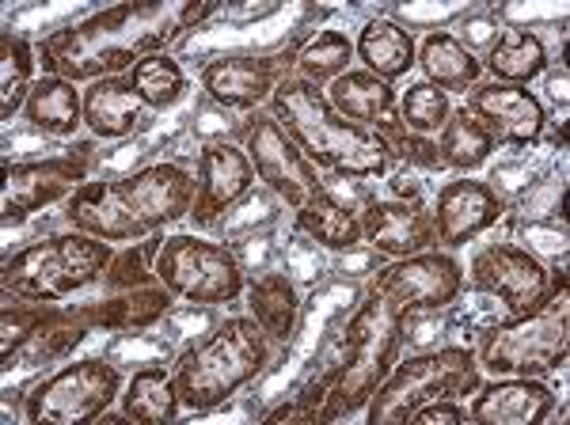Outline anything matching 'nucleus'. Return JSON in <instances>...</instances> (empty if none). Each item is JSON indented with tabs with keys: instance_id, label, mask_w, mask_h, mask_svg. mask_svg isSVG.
<instances>
[{
	"instance_id": "34",
	"label": "nucleus",
	"mask_w": 570,
	"mask_h": 425,
	"mask_svg": "<svg viewBox=\"0 0 570 425\" xmlns=\"http://www.w3.org/2000/svg\"><path fill=\"white\" fill-rule=\"evenodd\" d=\"M130 80L134 91L141 96V103L156 110V115L176 107L187 96V72H183V65L171 53H149V58H141L130 69Z\"/></svg>"
},
{
	"instance_id": "3",
	"label": "nucleus",
	"mask_w": 570,
	"mask_h": 425,
	"mask_svg": "<svg viewBox=\"0 0 570 425\" xmlns=\"http://www.w3.org/2000/svg\"><path fill=\"white\" fill-rule=\"evenodd\" d=\"M266 110L274 122L285 129L293 145L305 152V160L316 171L343 175V179H389L395 156L376 129L346 122L335 107L327 103V91L308 85L301 77H285L278 91L271 96Z\"/></svg>"
},
{
	"instance_id": "31",
	"label": "nucleus",
	"mask_w": 570,
	"mask_h": 425,
	"mask_svg": "<svg viewBox=\"0 0 570 425\" xmlns=\"http://www.w3.org/2000/svg\"><path fill=\"white\" fill-rule=\"evenodd\" d=\"M35 69H39V53L27 34L4 27L0 31V118L12 122L16 115H23L27 96L35 88Z\"/></svg>"
},
{
	"instance_id": "11",
	"label": "nucleus",
	"mask_w": 570,
	"mask_h": 425,
	"mask_svg": "<svg viewBox=\"0 0 570 425\" xmlns=\"http://www.w3.org/2000/svg\"><path fill=\"white\" fill-rule=\"evenodd\" d=\"M464 263L453 251H419L407 258L376 266L370 289L384 308H392L403 319H419L426 312H441L461 300L464 293Z\"/></svg>"
},
{
	"instance_id": "21",
	"label": "nucleus",
	"mask_w": 570,
	"mask_h": 425,
	"mask_svg": "<svg viewBox=\"0 0 570 425\" xmlns=\"http://www.w3.org/2000/svg\"><path fill=\"white\" fill-rule=\"evenodd\" d=\"M156 126V110L141 103L130 72L91 80L85 88V129L96 141H126Z\"/></svg>"
},
{
	"instance_id": "40",
	"label": "nucleus",
	"mask_w": 570,
	"mask_h": 425,
	"mask_svg": "<svg viewBox=\"0 0 570 425\" xmlns=\"http://www.w3.org/2000/svg\"><path fill=\"white\" fill-rule=\"evenodd\" d=\"M407 422L411 425H461V422H468V403L464 399H434V403L419 406Z\"/></svg>"
},
{
	"instance_id": "7",
	"label": "nucleus",
	"mask_w": 570,
	"mask_h": 425,
	"mask_svg": "<svg viewBox=\"0 0 570 425\" xmlns=\"http://www.w3.org/2000/svg\"><path fill=\"white\" fill-rule=\"evenodd\" d=\"M570 354V297L567 266L548 281V297L529 316L487 327L475 346V362L491 376H548L567 365Z\"/></svg>"
},
{
	"instance_id": "38",
	"label": "nucleus",
	"mask_w": 570,
	"mask_h": 425,
	"mask_svg": "<svg viewBox=\"0 0 570 425\" xmlns=\"http://www.w3.org/2000/svg\"><path fill=\"white\" fill-rule=\"evenodd\" d=\"M384 141H389L395 164H407V168H419V171H445L434 137L411 134V129L400 122V126H392L389 134H384Z\"/></svg>"
},
{
	"instance_id": "26",
	"label": "nucleus",
	"mask_w": 570,
	"mask_h": 425,
	"mask_svg": "<svg viewBox=\"0 0 570 425\" xmlns=\"http://www.w3.org/2000/svg\"><path fill=\"white\" fill-rule=\"evenodd\" d=\"M244 300H247V316L259 323L278 346H285V342L297 335L301 293L285 270H263V274L247 277Z\"/></svg>"
},
{
	"instance_id": "33",
	"label": "nucleus",
	"mask_w": 570,
	"mask_h": 425,
	"mask_svg": "<svg viewBox=\"0 0 570 425\" xmlns=\"http://www.w3.org/2000/svg\"><path fill=\"white\" fill-rule=\"evenodd\" d=\"M491 152H494L491 134L464 107H453V115L445 118V126L438 134V156L445 164V171L472 175L491 160Z\"/></svg>"
},
{
	"instance_id": "5",
	"label": "nucleus",
	"mask_w": 570,
	"mask_h": 425,
	"mask_svg": "<svg viewBox=\"0 0 570 425\" xmlns=\"http://www.w3.org/2000/svg\"><path fill=\"white\" fill-rule=\"evenodd\" d=\"M407 323L411 319L395 316V312L384 308L373 293H365L357 312L346 319L327 368L316 373V380L324 384V411H320V422L365 414L373 392L384 384L392 365L400 362Z\"/></svg>"
},
{
	"instance_id": "1",
	"label": "nucleus",
	"mask_w": 570,
	"mask_h": 425,
	"mask_svg": "<svg viewBox=\"0 0 570 425\" xmlns=\"http://www.w3.org/2000/svg\"><path fill=\"white\" fill-rule=\"evenodd\" d=\"M217 4L202 0H153V4H115L85 16L80 23L46 31L35 42L42 77H61L69 85H91L104 77H122L149 53H168L187 31H198Z\"/></svg>"
},
{
	"instance_id": "13",
	"label": "nucleus",
	"mask_w": 570,
	"mask_h": 425,
	"mask_svg": "<svg viewBox=\"0 0 570 425\" xmlns=\"http://www.w3.org/2000/svg\"><path fill=\"white\" fill-rule=\"evenodd\" d=\"M91 164H96V145H69L58 156L42 160H4V198H0V220L4 228L20 225L31 212H39L53 201H66L72 190L85 187Z\"/></svg>"
},
{
	"instance_id": "37",
	"label": "nucleus",
	"mask_w": 570,
	"mask_h": 425,
	"mask_svg": "<svg viewBox=\"0 0 570 425\" xmlns=\"http://www.w3.org/2000/svg\"><path fill=\"white\" fill-rule=\"evenodd\" d=\"M449 115H453V96L434 85H426V80L407 85V91L400 96V122L407 126L411 134L438 137Z\"/></svg>"
},
{
	"instance_id": "28",
	"label": "nucleus",
	"mask_w": 570,
	"mask_h": 425,
	"mask_svg": "<svg viewBox=\"0 0 570 425\" xmlns=\"http://www.w3.org/2000/svg\"><path fill=\"white\" fill-rule=\"evenodd\" d=\"M419 69L426 85L449 91V96H456V91L468 96L483 80V61L468 53L453 31H430L419 42Z\"/></svg>"
},
{
	"instance_id": "30",
	"label": "nucleus",
	"mask_w": 570,
	"mask_h": 425,
	"mask_svg": "<svg viewBox=\"0 0 570 425\" xmlns=\"http://www.w3.org/2000/svg\"><path fill=\"white\" fill-rule=\"evenodd\" d=\"M118 411L137 425H168L179 418L183 403L171 380V368L164 365H141L126 380L122 395H118Z\"/></svg>"
},
{
	"instance_id": "15",
	"label": "nucleus",
	"mask_w": 570,
	"mask_h": 425,
	"mask_svg": "<svg viewBox=\"0 0 570 425\" xmlns=\"http://www.w3.org/2000/svg\"><path fill=\"white\" fill-rule=\"evenodd\" d=\"M464 281L472 285L475 293H483V297L499 300L505 319H518L544 304L551 274L529 247L483 244L480 251L472 255V263H468Z\"/></svg>"
},
{
	"instance_id": "42",
	"label": "nucleus",
	"mask_w": 570,
	"mask_h": 425,
	"mask_svg": "<svg viewBox=\"0 0 570 425\" xmlns=\"http://www.w3.org/2000/svg\"><path fill=\"white\" fill-rule=\"evenodd\" d=\"M548 85H551V99L567 107V65H559V72H551Z\"/></svg>"
},
{
	"instance_id": "35",
	"label": "nucleus",
	"mask_w": 570,
	"mask_h": 425,
	"mask_svg": "<svg viewBox=\"0 0 570 425\" xmlns=\"http://www.w3.org/2000/svg\"><path fill=\"white\" fill-rule=\"evenodd\" d=\"M61 316L58 304H23V300H4V312H0V362H12L16 354L42 335L53 319Z\"/></svg>"
},
{
	"instance_id": "9",
	"label": "nucleus",
	"mask_w": 570,
	"mask_h": 425,
	"mask_svg": "<svg viewBox=\"0 0 570 425\" xmlns=\"http://www.w3.org/2000/svg\"><path fill=\"white\" fill-rule=\"evenodd\" d=\"M156 281L183 304H202V308H220L236 304L247 289L244 263L228 244L176 233L164 239L156 255Z\"/></svg>"
},
{
	"instance_id": "20",
	"label": "nucleus",
	"mask_w": 570,
	"mask_h": 425,
	"mask_svg": "<svg viewBox=\"0 0 570 425\" xmlns=\"http://www.w3.org/2000/svg\"><path fill=\"white\" fill-rule=\"evenodd\" d=\"M556 414V392L540 376H494L472 392L468 418L480 425H540Z\"/></svg>"
},
{
	"instance_id": "18",
	"label": "nucleus",
	"mask_w": 570,
	"mask_h": 425,
	"mask_svg": "<svg viewBox=\"0 0 570 425\" xmlns=\"http://www.w3.org/2000/svg\"><path fill=\"white\" fill-rule=\"evenodd\" d=\"M430 212H434L438 247L441 251H456V247H468L472 239L491 233L505 212H510V201L491 182L472 179V175H456V179L438 187V198L430 201Z\"/></svg>"
},
{
	"instance_id": "43",
	"label": "nucleus",
	"mask_w": 570,
	"mask_h": 425,
	"mask_svg": "<svg viewBox=\"0 0 570 425\" xmlns=\"http://www.w3.org/2000/svg\"><path fill=\"white\" fill-rule=\"evenodd\" d=\"M551 145H556V149H559V152H563V149H567V126H563V122H559L556 129H551Z\"/></svg>"
},
{
	"instance_id": "19",
	"label": "nucleus",
	"mask_w": 570,
	"mask_h": 425,
	"mask_svg": "<svg viewBox=\"0 0 570 425\" xmlns=\"http://www.w3.org/2000/svg\"><path fill=\"white\" fill-rule=\"evenodd\" d=\"M362 239L381 258H407L419 251H434V212L426 198H376L362 194Z\"/></svg>"
},
{
	"instance_id": "24",
	"label": "nucleus",
	"mask_w": 570,
	"mask_h": 425,
	"mask_svg": "<svg viewBox=\"0 0 570 425\" xmlns=\"http://www.w3.org/2000/svg\"><path fill=\"white\" fill-rule=\"evenodd\" d=\"M293 225H297L301 236L312 239L316 247H324V251L351 255V251H357V247H365L362 212H357L354 201L338 198L331 187L320 190L305 209L293 212Z\"/></svg>"
},
{
	"instance_id": "14",
	"label": "nucleus",
	"mask_w": 570,
	"mask_h": 425,
	"mask_svg": "<svg viewBox=\"0 0 570 425\" xmlns=\"http://www.w3.org/2000/svg\"><path fill=\"white\" fill-rule=\"evenodd\" d=\"M297 50L301 42L282 46L274 53H220V58L202 65V96L220 110H240V115L263 110L282 80L293 77Z\"/></svg>"
},
{
	"instance_id": "6",
	"label": "nucleus",
	"mask_w": 570,
	"mask_h": 425,
	"mask_svg": "<svg viewBox=\"0 0 570 425\" xmlns=\"http://www.w3.org/2000/svg\"><path fill=\"white\" fill-rule=\"evenodd\" d=\"M110 258H115V244L69 228V233L35 239L8 255L0 266V289H4V300L61 304L72 293L104 281Z\"/></svg>"
},
{
	"instance_id": "10",
	"label": "nucleus",
	"mask_w": 570,
	"mask_h": 425,
	"mask_svg": "<svg viewBox=\"0 0 570 425\" xmlns=\"http://www.w3.org/2000/svg\"><path fill=\"white\" fill-rule=\"evenodd\" d=\"M122 373L107 357H85V362L61 365L58 373L42 376L23 395L20 414L31 425H80L104 418L122 395Z\"/></svg>"
},
{
	"instance_id": "36",
	"label": "nucleus",
	"mask_w": 570,
	"mask_h": 425,
	"mask_svg": "<svg viewBox=\"0 0 570 425\" xmlns=\"http://www.w3.org/2000/svg\"><path fill=\"white\" fill-rule=\"evenodd\" d=\"M164 247V233H156L141 244H130L122 251H115L107 274H104V293H122V289H141V285H156V255Z\"/></svg>"
},
{
	"instance_id": "23",
	"label": "nucleus",
	"mask_w": 570,
	"mask_h": 425,
	"mask_svg": "<svg viewBox=\"0 0 570 425\" xmlns=\"http://www.w3.org/2000/svg\"><path fill=\"white\" fill-rule=\"evenodd\" d=\"M327 103L346 118V122H357L365 129H376V134H389L392 126H400V91L384 80H376L373 72L365 69H351L327 85Z\"/></svg>"
},
{
	"instance_id": "32",
	"label": "nucleus",
	"mask_w": 570,
	"mask_h": 425,
	"mask_svg": "<svg viewBox=\"0 0 570 425\" xmlns=\"http://www.w3.org/2000/svg\"><path fill=\"white\" fill-rule=\"evenodd\" d=\"M354 39L343 31H331V27H324V31H312L305 42H301L297 50V65H293V77L308 80V85L316 88H327L335 85L343 72L354 69Z\"/></svg>"
},
{
	"instance_id": "29",
	"label": "nucleus",
	"mask_w": 570,
	"mask_h": 425,
	"mask_svg": "<svg viewBox=\"0 0 570 425\" xmlns=\"http://www.w3.org/2000/svg\"><path fill=\"white\" fill-rule=\"evenodd\" d=\"M23 122L46 137H72L85 126V91L61 77H39L27 96Z\"/></svg>"
},
{
	"instance_id": "25",
	"label": "nucleus",
	"mask_w": 570,
	"mask_h": 425,
	"mask_svg": "<svg viewBox=\"0 0 570 425\" xmlns=\"http://www.w3.org/2000/svg\"><path fill=\"white\" fill-rule=\"evenodd\" d=\"M354 58L376 80L395 85V80H403L419 65V42L411 34V27H403L400 20H370L357 31Z\"/></svg>"
},
{
	"instance_id": "17",
	"label": "nucleus",
	"mask_w": 570,
	"mask_h": 425,
	"mask_svg": "<svg viewBox=\"0 0 570 425\" xmlns=\"http://www.w3.org/2000/svg\"><path fill=\"white\" fill-rule=\"evenodd\" d=\"M252 190L255 168L240 145L209 141L202 145L195 164V201L187 217L195 220V228H217Z\"/></svg>"
},
{
	"instance_id": "8",
	"label": "nucleus",
	"mask_w": 570,
	"mask_h": 425,
	"mask_svg": "<svg viewBox=\"0 0 570 425\" xmlns=\"http://www.w3.org/2000/svg\"><path fill=\"white\" fill-rule=\"evenodd\" d=\"M483 384V368L475 362V349L468 346H441L426 354H411L392 365L384 384L373 392L365 406L370 425H400L419 406L434 399H468Z\"/></svg>"
},
{
	"instance_id": "4",
	"label": "nucleus",
	"mask_w": 570,
	"mask_h": 425,
	"mask_svg": "<svg viewBox=\"0 0 570 425\" xmlns=\"http://www.w3.org/2000/svg\"><path fill=\"white\" fill-rule=\"evenodd\" d=\"M274 365V338L252 316H225L171 362L183 411L214 414Z\"/></svg>"
},
{
	"instance_id": "2",
	"label": "nucleus",
	"mask_w": 570,
	"mask_h": 425,
	"mask_svg": "<svg viewBox=\"0 0 570 425\" xmlns=\"http://www.w3.org/2000/svg\"><path fill=\"white\" fill-rule=\"evenodd\" d=\"M195 201V175L183 164H149L115 179H88L66 198V225L107 244H141L179 225Z\"/></svg>"
},
{
	"instance_id": "22",
	"label": "nucleus",
	"mask_w": 570,
	"mask_h": 425,
	"mask_svg": "<svg viewBox=\"0 0 570 425\" xmlns=\"http://www.w3.org/2000/svg\"><path fill=\"white\" fill-rule=\"evenodd\" d=\"M171 297L160 281L141 285V289H122V293H104L91 304H77V319L88 330H110V335H130V330H149L171 312Z\"/></svg>"
},
{
	"instance_id": "12",
	"label": "nucleus",
	"mask_w": 570,
	"mask_h": 425,
	"mask_svg": "<svg viewBox=\"0 0 570 425\" xmlns=\"http://www.w3.org/2000/svg\"><path fill=\"white\" fill-rule=\"evenodd\" d=\"M240 149L247 152L255 168V179L274 194V201H282L285 209H305L320 190L327 187L320 179V171L305 160V152L285 137V129L274 122L271 110H252L244 118V137Z\"/></svg>"
},
{
	"instance_id": "27",
	"label": "nucleus",
	"mask_w": 570,
	"mask_h": 425,
	"mask_svg": "<svg viewBox=\"0 0 570 425\" xmlns=\"http://www.w3.org/2000/svg\"><path fill=\"white\" fill-rule=\"evenodd\" d=\"M548 65V46L532 27H502L494 46L483 53V72H491V80L499 85L518 88H529L537 77H544Z\"/></svg>"
},
{
	"instance_id": "41",
	"label": "nucleus",
	"mask_w": 570,
	"mask_h": 425,
	"mask_svg": "<svg viewBox=\"0 0 570 425\" xmlns=\"http://www.w3.org/2000/svg\"><path fill=\"white\" fill-rule=\"evenodd\" d=\"M263 422H312V418H308L305 406L293 399V403H282V406H274V411H266Z\"/></svg>"
},
{
	"instance_id": "39",
	"label": "nucleus",
	"mask_w": 570,
	"mask_h": 425,
	"mask_svg": "<svg viewBox=\"0 0 570 425\" xmlns=\"http://www.w3.org/2000/svg\"><path fill=\"white\" fill-rule=\"evenodd\" d=\"M499 34H502V27L494 23L491 16H464V31L456 34V42H461L468 53H475V58H480V53L491 50Z\"/></svg>"
},
{
	"instance_id": "16",
	"label": "nucleus",
	"mask_w": 570,
	"mask_h": 425,
	"mask_svg": "<svg viewBox=\"0 0 570 425\" xmlns=\"http://www.w3.org/2000/svg\"><path fill=\"white\" fill-rule=\"evenodd\" d=\"M464 110L491 134L494 149H537L548 134V110L537 91L480 80L464 96Z\"/></svg>"
}]
</instances>
